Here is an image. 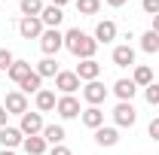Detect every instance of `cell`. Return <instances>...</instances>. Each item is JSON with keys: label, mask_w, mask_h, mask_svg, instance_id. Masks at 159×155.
I'll list each match as a JSON object with an SVG mask.
<instances>
[{"label": "cell", "mask_w": 159, "mask_h": 155, "mask_svg": "<svg viewBox=\"0 0 159 155\" xmlns=\"http://www.w3.org/2000/svg\"><path fill=\"white\" fill-rule=\"evenodd\" d=\"M31 73H34V67H31V61H16V64H12V67H9V70H6V76L12 79V82H25V79L31 76Z\"/></svg>", "instance_id": "obj_17"}, {"label": "cell", "mask_w": 159, "mask_h": 155, "mask_svg": "<svg viewBox=\"0 0 159 155\" xmlns=\"http://www.w3.org/2000/svg\"><path fill=\"white\" fill-rule=\"evenodd\" d=\"M43 128H46V122H43V116H40V113H31V110H28V113L21 116V125H19V131H21L25 137L43 134Z\"/></svg>", "instance_id": "obj_5"}, {"label": "cell", "mask_w": 159, "mask_h": 155, "mask_svg": "<svg viewBox=\"0 0 159 155\" xmlns=\"http://www.w3.org/2000/svg\"><path fill=\"white\" fill-rule=\"evenodd\" d=\"M141 9L147 15H159V0H141Z\"/></svg>", "instance_id": "obj_30"}, {"label": "cell", "mask_w": 159, "mask_h": 155, "mask_svg": "<svg viewBox=\"0 0 159 155\" xmlns=\"http://www.w3.org/2000/svg\"><path fill=\"white\" fill-rule=\"evenodd\" d=\"M67 3H70V0H52V6H58V9H64Z\"/></svg>", "instance_id": "obj_35"}, {"label": "cell", "mask_w": 159, "mask_h": 155, "mask_svg": "<svg viewBox=\"0 0 159 155\" xmlns=\"http://www.w3.org/2000/svg\"><path fill=\"white\" fill-rule=\"evenodd\" d=\"M55 88H58L61 94H74L80 88V76L74 70H58V76H55Z\"/></svg>", "instance_id": "obj_7"}, {"label": "cell", "mask_w": 159, "mask_h": 155, "mask_svg": "<svg viewBox=\"0 0 159 155\" xmlns=\"http://www.w3.org/2000/svg\"><path fill=\"white\" fill-rule=\"evenodd\" d=\"M40 49H43V55H46V58L58 55L61 49H64V34H61L58 27H46V31H43V37H40Z\"/></svg>", "instance_id": "obj_2"}, {"label": "cell", "mask_w": 159, "mask_h": 155, "mask_svg": "<svg viewBox=\"0 0 159 155\" xmlns=\"http://www.w3.org/2000/svg\"><path fill=\"white\" fill-rule=\"evenodd\" d=\"M132 82H135V85H141V88H147V85L153 82V70H150L147 64H138V67H135V76H132Z\"/></svg>", "instance_id": "obj_25"}, {"label": "cell", "mask_w": 159, "mask_h": 155, "mask_svg": "<svg viewBox=\"0 0 159 155\" xmlns=\"http://www.w3.org/2000/svg\"><path fill=\"white\" fill-rule=\"evenodd\" d=\"M52 155H74V152H70L64 143H58V146H52Z\"/></svg>", "instance_id": "obj_32"}, {"label": "cell", "mask_w": 159, "mask_h": 155, "mask_svg": "<svg viewBox=\"0 0 159 155\" xmlns=\"http://www.w3.org/2000/svg\"><path fill=\"white\" fill-rule=\"evenodd\" d=\"M74 73L80 76V82H95V79L101 76V64H98L95 58H89V61H80Z\"/></svg>", "instance_id": "obj_9"}, {"label": "cell", "mask_w": 159, "mask_h": 155, "mask_svg": "<svg viewBox=\"0 0 159 155\" xmlns=\"http://www.w3.org/2000/svg\"><path fill=\"white\" fill-rule=\"evenodd\" d=\"M3 107H6L9 116H25V113H28V94H21V91H9Z\"/></svg>", "instance_id": "obj_8"}, {"label": "cell", "mask_w": 159, "mask_h": 155, "mask_svg": "<svg viewBox=\"0 0 159 155\" xmlns=\"http://www.w3.org/2000/svg\"><path fill=\"white\" fill-rule=\"evenodd\" d=\"M113 64H116V67H132V64H135V49H132L129 43L116 46V49H113Z\"/></svg>", "instance_id": "obj_16"}, {"label": "cell", "mask_w": 159, "mask_h": 155, "mask_svg": "<svg viewBox=\"0 0 159 155\" xmlns=\"http://www.w3.org/2000/svg\"><path fill=\"white\" fill-rule=\"evenodd\" d=\"M116 40V21H98L95 24V43L98 46H107V43H113Z\"/></svg>", "instance_id": "obj_10"}, {"label": "cell", "mask_w": 159, "mask_h": 155, "mask_svg": "<svg viewBox=\"0 0 159 155\" xmlns=\"http://www.w3.org/2000/svg\"><path fill=\"white\" fill-rule=\"evenodd\" d=\"M25 143V134H21L19 128H0V146L3 149H16V146H21Z\"/></svg>", "instance_id": "obj_12"}, {"label": "cell", "mask_w": 159, "mask_h": 155, "mask_svg": "<svg viewBox=\"0 0 159 155\" xmlns=\"http://www.w3.org/2000/svg\"><path fill=\"white\" fill-rule=\"evenodd\" d=\"M64 128H61V125H46V128H43V140H46V143H52V146H58V143H64Z\"/></svg>", "instance_id": "obj_23"}, {"label": "cell", "mask_w": 159, "mask_h": 155, "mask_svg": "<svg viewBox=\"0 0 159 155\" xmlns=\"http://www.w3.org/2000/svg\"><path fill=\"white\" fill-rule=\"evenodd\" d=\"M80 119H83V125L92 128V131H98L101 125H104V113H101L98 107H86V110L80 113Z\"/></svg>", "instance_id": "obj_18"}, {"label": "cell", "mask_w": 159, "mask_h": 155, "mask_svg": "<svg viewBox=\"0 0 159 155\" xmlns=\"http://www.w3.org/2000/svg\"><path fill=\"white\" fill-rule=\"evenodd\" d=\"M0 155H16V152H12V149H3V152H0Z\"/></svg>", "instance_id": "obj_37"}, {"label": "cell", "mask_w": 159, "mask_h": 155, "mask_svg": "<svg viewBox=\"0 0 159 155\" xmlns=\"http://www.w3.org/2000/svg\"><path fill=\"white\" fill-rule=\"evenodd\" d=\"M144 97H147L150 107H159V82H150V85L144 88Z\"/></svg>", "instance_id": "obj_28"}, {"label": "cell", "mask_w": 159, "mask_h": 155, "mask_svg": "<svg viewBox=\"0 0 159 155\" xmlns=\"http://www.w3.org/2000/svg\"><path fill=\"white\" fill-rule=\"evenodd\" d=\"M55 113H58L61 119H77L83 110H80V100L74 94H61L58 103H55Z\"/></svg>", "instance_id": "obj_6"}, {"label": "cell", "mask_w": 159, "mask_h": 155, "mask_svg": "<svg viewBox=\"0 0 159 155\" xmlns=\"http://www.w3.org/2000/svg\"><path fill=\"white\" fill-rule=\"evenodd\" d=\"M19 88H21V94H37L40 88H43V76H40L37 70H34V73H31V76H28V79H25V82L19 85Z\"/></svg>", "instance_id": "obj_24"}, {"label": "cell", "mask_w": 159, "mask_h": 155, "mask_svg": "<svg viewBox=\"0 0 159 155\" xmlns=\"http://www.w3.org/2000/svg\"><path fill=\"white\" fill-rule=\"evenodd\" d=\"M64 49H67L70 55H77L80 61H89V58H95V52H98V43H95V37L83 34L80 27H70V31L64 34Z\"/></svg>", "instance_id": "obj_1"}, {"label": "cell", "mask_w": 159, "mask_h": 155, "mask_svg": "<svg viewBox=\"0 0 159 155\" xmlns=\"http://www.w3.org/2000/svg\"><path fill=\"white\" fill-rule=\"evenodd\" d=\"M43 31H46V27H43V21H40V19H21L19 21V34L25 40H40V37H43Z\"/></svg>", "instance_id": "obj_11"}, {"label": "cell", "mask_w": 159, "mask_h": 155, "mask_svg": "<svg viewBox=\"0 0 159 155\" xmlns=\"http://www.w3.org/2000/svg\"><path fill=\"white\" fill-rule=\"evenodd\" d=\"M40 21H43V27H58L61 21H64V9L58 6H43V12H40Z\"/></svg>", "instance_id": "obj_13"}, {"label": "cell", "mask_w": 159, "mask_h": 155, "mask_svg": "<svg viewBox=\"0 0 159 155\" xmlns=\"http://www.w3.org/2000/svg\"><path fill=\"white\" fill-rule=\"evenodd\" d=\"M150 31H156V34H159V15H153V27H150Z\"/></svg>", "instance_id": "obj_36"}, {"label": "cell", "mask_w": 159, "mask_h": 155, "mask_svg": "<svg viewBox=\"0 0 159 155\" xmlns=\"http://www.w3.org/2000/svg\"><path fill=\"white\" fill-rule=\"evenodd\" d=\"M147 134L153 137V140H159V116L150 119V125H147Z\"/></svg>", "instance_id": "obj_31"}, {"label": "cell", "mask_w": 159, "mask_h": 155, "mask_svg": "<svg viewBox=\"0 0 159 155\" xmlns=\"http://www.w3.org/2000/svg\"><path fill=\"white\" fill-rule=\"evenodd\" d=\"M83 100L89 103V107H98V103H104L107 100V88H104V82H86L83 85Z\"/></svg>", "instance_id": "obj_4"}, {"label": "cell", "mask_w": 159, "mask_h": 155, "mask_svg": "<svg viewBox=\"0 0 159 155\" xmlns=\"http://www.w3.org/2000/svg\"><path fill=\"white\" fill-rule=\"evenodd\" d=\"M16 64V58H12V52L9 49H0V70H9Z\"/></svg>", "instance_id": "obj_29"}, {"label": "cell", "mask_w": 159, "mask_h": 155, "mask_svg": "<svg viewBox=\"0 0 159 155\" xmlns=\"http://www.w3.org/2000/svg\"><path fill=\"white\" fill-rule=\"evenodd\" d=\"M19 9H21V19H40V12H43V0H21Z\"/></svg>", "instance_id": "obj_21"}, {"label": "cell", "mask_w": 159, "mask_h": 155, "mask_svg": "<svg viewBox=\"0 0 159 155\" xmlns=\"http://www.w3.org/2000/svg\"><path fill=\"white\" fill-rule=\"evenodd\" d=\"M25 152L28 155H43L46 152V140H43V134H34V137H25Z\"/></svg>", "instance_id": "obj_20"}, {"label": "cell", "mask_w": 159, "mask_h": 155, "mask_svg": "<svg viewBox=\"0 0 159 155\" xmlns=\"http://www.w3.org/2000/svg\"><path fill=\"white\" fill-rule=\"evenodd\" d=\"M101 9V0H77V12L80 15H95Z\"/></svg>", "instance_id": "obj_27"}, {"label": "cell", "mask_w": 159, "mask_h": 155, "mask_svg": "<svg viewBox=\"0 0 159 155\" xmlns=\"http://www.w3.org/2000/svg\"><path fill=\"white\" fill-rule=\"evenodd\" d=\"M34 100H37V113H52V110H55V103H58L55 91H49V88H40Z\"/></svg>", "instance_id": "obj_15"}, {"label": "cell", "mask_w": 159, "mask_h": 155, "mask_svg": "<svg viewBox=\"0 0 159 155\" xmlns=\"http://www.w3.org/2000/svg\"><path fill=\"white\" fill-rule=\"evenodd\" d=\"M95 143H98L101 149H110V146H116V143H119V131H116V128H104V125H101L98 131H95Z\"/></svg>", "instance_id": "obj_14"}, {"label": "cell", "mask_w": 159, "mask_h": 155, "mask_svg": "<svg viewBox=\"0 0 159 155\" xmlns=\"http://www.w3.org/2000/svg\"><path fill=\"white\" fill-rule=\"evenodd\" d=\"M6 119H9V113H6V107L0 103V128H6Z\"/></svg>", "instance_id": "obj_33"}, {"label": "cell", "mask_w": 159, "mask_h": 155, "mask_svg": "<svg viewBox=\"0 0 159 155\" xmlns=\"http://www.w3.org/2000/svg\"><path fill=\"white\" fill-rule=\"evenodd\" d=\"M113 122H116L119 128H132V125L138 122V110H135L129 100H119L116 110H113Z\"/></svg>", "instance_id": "obj_3"}, {"label": "cell", "mask_w": 159, "mask_h": 155, "mask_svg": "<svg viewBox=\"0 0 159 155\" xmlns=\"http://www.w3.org/2000/svg\"><path fill=\"white\" fill-rule=\"evenodd\" d=\"M34 70H37L43 79H46V76H58V61H55V58H43Z\"/></svg>", "instance_id": "obj_26"}, {"label": "cell", "mask_w": 159, "mask_h": 155, "mask_svg": "<svg viewBox=\"0 0 159 155\" xmlns=\"http://www.w3.org/2000/svg\"><path fill=\"white\" fill-rule=\"evenodd\" d=\"M104 3H107V6H113V9H119V6H125L129 0H104Z\"/></svg>", "instance_id": "obj_34"}, {"label": "cell", "mask_w": 159, "mask_h": 155, "mask_svg": "<svg viewBox=\"0 0 159 155\" xmlns=\"http://www.w3.org/2000/svg\"><path fill=\"white\" fill-rule=\"evenodd\" d=\"M141 49H144L147 55H156L159 52V34L156 31H144V34H141Z\"/></svg>", "instance_id": "obj_22"}, {"label": "cell", "mask_w": 159, "mask_h": 155, "mask_svg": "<svg viewBox=\"0 0 159 155\" xmlns=\"http://www.w3.org/2000/svg\"><path fill=\"white\" fill-rule=\"evenodd\" d=\"M135 91H138V85H135L132 79H116V82H113V94H116L119 100H129V103H132Z\"/></svg>", "instance_id": "obj_19"}]
</instances>
